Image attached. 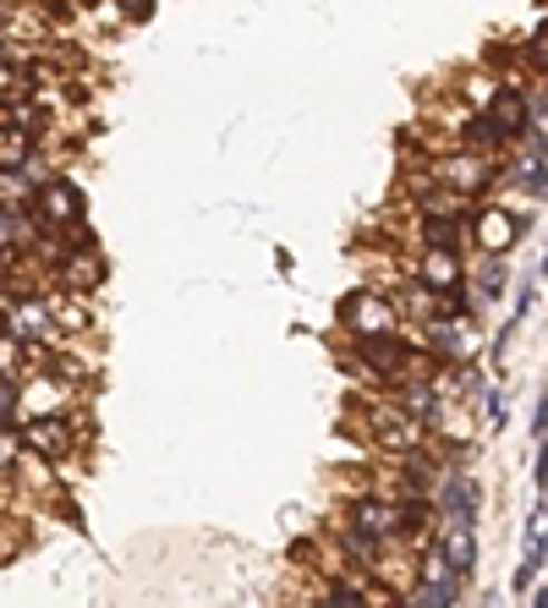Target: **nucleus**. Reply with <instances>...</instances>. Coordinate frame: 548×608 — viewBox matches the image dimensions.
I'll list each match as a JSON object with an SVG mask.
<instances>
[{
	"instance_id": "obj_2",
	"label": "nucleus",
	"mask_w": 548,
	"mask_h": 608,
	"mask_svg": "<svg viewBox=\"0 0 548 608\" xmlns=\"http://www.w3.org/2000/svg\"><path fill=\"white\" fill-rule=\"evenodd\" d=\"M351 428L384 455V461H401V455H411V450H422V444H433L428 439V428L417 422V416H407L401 405L390 401V395H373V401H356L351 405Z\"/></svg>"
},
{
	"instance_id": "obj_4",
	"label": "nucleus",
	"mask_w": 548,
	"mask_h": 608,
	"mask_svg": "<svg viewBox=\"0 0 548 608\" xmlns=\"http://www.w3.org/2000/svg\"><path fill=\"white\" fill-rule=\"evenodd\" d=\"M527 231H532V214H521V208H510V203H499V198H482L467 214V247L478 258H505Z\"/></svg>"
},
{
	"instance_id": "obj_14",
	"label": "nucleus",
	"mask_w": 548,
	"mask_h": 608,
	"mask_svg": "<svg viewBox=\"0 0 548 608\" xmlns=\"http://www.w3.org/2000/svg\"><path fill=\"white\" fill-rule=\"evenodd\" d=\"M33 148H39V143H28L17 127H0V170H17V165H22Z\"/></svg>"
},
{
	"instance_id": "obj_1",
	"label": "nucleus",
	"mask_w": 548,
	"mask_h": 608,
	"mask_svg": "<svg viewBox=\"0 0 548 608\" xmlns=\"http://www.w3.org/2000/svg\"><path fill=\"white\" fill-rule=\"evenodd\" d=\"M417 170H422L439 193L461 198L467 208H478L482 198L499 193V159H488L478 148H428V154L417 159Z\"/></svg>"
},
{
	"instance_id": "obj_23",
	"label": "nucleus",
	"mask_w": 548,
	"mask_h": 608,
	"mask_svg": "<svg viewBox=\"0 0 548 608\" xmlns=\"http://www.w3.org/2000/svg\"><path fill=\"white\" fill-rule=\"evenodd\" d=\"M538 274H548V253H544V264H538Z\"/></svg>"
},
{
	"instance_id": "obj_3",
	"label": "nucleus",
	"mask_w": 548,
	"mask_h": 608,
	"mask_svg": "<svg viewBox=\"0 0 548 608\" xmlns=\"http://www.w3.org/2000/svg\"><path fill=\"white\" fill-rule=\"evenodd\" d=\"M17 439H22L28 455H39V461H50V467L61 472L67 461H77V455L88 450L94 422H88L82 411H45V416H22V422H17Z\"/></svg>"
},
{
	"instance_id": "obj_11",
	"label": "nucleus",
	"mask_w": 548,
	"mask_h": 608,
	"mask_svg": "<svg viewBox=\"0 0 548 608\" xmlns=\"http://www.w3.org/2000/svg\"><path fill=\"white\" fill-rule=\"evenodd\" d=\"M45 345H28V340L6 335L0 330V384H22V379H33L39 367H45Z\"/></svg>"
},
{
	"instance_id": "obj_19",
	"label": "nucleus",
	"mask_w": 548,
	"mask_h": 608,
	"mask_svg": "<svg viewBox=\"0 0 548 608\" xmlns=\"http://www.w3.org/2000/svg\"><path fill=\"white\" fill-rule=\"evenodd\" d=\"M0 422H22V401H17V384H0Z\"/></svg>"
},
{
	"instance_id": "obj_12",
	"label": "nucleus",
	"mask_w": 548,
	"mask_h": 608,
	"mask_svg": "<svg viewBox=\"0 0 548 608\" xmlns=\"http://www.w3.org/2000/svg\"><path fill=\"white\" fill-rule=\"evenodd\" d=\"M505 280H510V258H467V296L478 307L505 296Z\"/></svg>"
},
{
	"instance_id": "obj_20",
	"label": "nucleus",
	"mask_w": 548,
	"mask_h": 608,
	"mask_svg": "<svg viewBox=\"0 0 548 608\" xmlns=\"http://www.w3.org/2000/svg\"><path fill=\"white\" fill-rule=\"evenodd\" d=\"M110 6H116L127 22H148V17H154V0H110Z\"/></svg>"
},
{
	"instance_id": "obj_21",
	"label": "nucleus",
	"mask_w": 548,
	"mask_h": 608,
	"mask_svg": "<svg viewBox=\"0 0 548 608\" xmlns=\"http://www.w3.org/2000/svg\"><path fill=\"white\" fill-rule=\"evenodd\" d=\"M482 405H488V422H505V395L499 390H482Z\"/></svg>"
},
{
	"instance_id": "obj_5",
	"label": "nucleus",
	"mask_w": 548,
	"mask_h": 608,
	"mask_svg": "<svg viewBox=\"0 0 548 608\" xmlns=\"http://www.w3.org/2000/svg\"><path fill=\"white\" fill-rule=\"evenodd\" d=\"M488 88H482V105H478V116L493 127V137L505 143V154L516 148V143H527L532 137V99L516 88V82H493V77H482Z\"/></svg>"
},
{
	"instance_id": "obj_7",
	"label": "nucleus",
	"mask_w": 548,
	"mask_h": 608,
	"mask_svg": "<svg viewBox=\"0 0 548 608\" xmlns=\"http://www.w3.org/2000/svg\"><path fill=\"white\" fill-rule=\"evenodd\" d=\"M28 214H33V225H39V231H56V236H67L77 219H88V203H82V187L71 182L67 170H56L50 182H39V187H33Z\"/></svg>"
},
{
	"instance_id": "obj_6",
	"label": "nucleus",
	"mask_w": 548,
	"mask_h": 608,
	"mask_svg": "<svg viewBox=\"0 0 548 608\" xmlns=\"http://www.w3.org/2000/svg\"><path fill=\"white\" fill-rule=\"evenodd\" d=\"M401 330H407V324H401L390 291H379V285H362V291H351L341 302V335L345 340H390V335H401Z\"/></svg>"
},
{
	"instance_id": "obj_16",
	"label": "nucleus",
	"mask_w": 548,
	"mask_h": 608,
	"mask_svg": "<svg viewBox=\"0 0 548 608\" xmlns=\"http://www.w3.org/2000/svg\"><path fill=\"white\" fill-rule=\"evenodd\" d=\"M17 455H22V439H17V428H11V422H0V477H11Z\"/></svg>"
},
{
	"instance_id": "obj_10",
	"label": "nucleus",
	"mask_w": 548,
	"mask_h": 608,
	"mask_svg": "<svg viewBox=\"0 0 548 608\" xmlns=\"http://www.w3.org/2000/svg\"><path fill=\"white\" fill-rule=\"evenodd\" d=\"M39 302H45V313H50V324H56L61 340H88L99 330V313L88 307L94 296H71L61 285H39Z\"/></svg>"
},
{
	"instance_id": "obj_8",
	"label": "nucleus",
	"mask_w": 548,
	"mask_h": 608,
	"mask_svg": "<svg viewBox=\"0 0 548 608\" xmlns=\"http://www.w3.org/2000/svg\"><path fill=\"white\" fill-rule=\"evenodd\" d=\"M401 269L407 280L428 285V291H461L467 285V253H439V247H407L401 253Z\"/></svg>"
},
{
	"instance_id": "obj_22",
	"label": "nucleus",
	"mask_w": 548,
	"mask_h": 608,
	"mask_svg": "<svg viewBox=\"0 0 548 608\" xmlns=\"http://www.w3.org/2000/svg\"><path fill=\"white\" fill-rule=\"evenodd\" d=\"M532 608H548V587H538V592H532Z\"/></svg>"
},
{
	"instance_id": "obj_24",
	"label": "nucleus",
	"mask_w": 548,
	"mask_h": 608,
	"mask_svg": "<svg viewBox=\"0 0 548 608\" xmlns=\"http://www.w3.org/2000/svg\"><path fill=\"white\" fill-rule=\"evenodd\" d=\"M544 565H548V538H544Z\"/></svg>"
},
{
	"instance_id": "obj_9",
	"label": "nucleus",
	"mask_w": 548,
	"mask_h": 608,
	"mask_svg": "<svg viewBox=\"0 0 548 608\" xmlns=\"http://www.w3.org/2000/svg\"><path fill=\"white\" fill-rule=\"evenodd\" d=\"M45 285H61L71 296H99V291L110 285V258H105V247H99V242H94V247H67V258L56 264V274H50Z\"/></svg>"
},
{
	"instance_id": "obj_15",
	"label": "nucleus",
	"mask_w": 548,
	"mask_h": 608,
	"mask_svg": "<svg viewBox=\"0 0 548 608\" xmlns=\"http://www.w3.org/2000/svg\"><path fill=\"white\" fill-rule=\"evenodd\" d=\"M33 198V182L22 170H0V208H28Z\"/></svg>"
},
{
	"instance_id": "obj_18",
	"label": "nucleus",
	"mask_w": 548,
	"mask_h": 608,
	"mask_svg": "<svg viewBox=\"0 0 548 608\" xmlns=\"http://www.w3.org/2000/svg\"><path fill=\"white\" fill-rule=\"evenodd\" d=\"M11 94H22V67H17V61H6V56H0V105H6V99H11Z\"/></svg>"
},
{
	"instance_id": "obj_13",
	"label": "nucleus",
	"mask_w": 548,
	"mask_h": 608,
	"mask_svg": "<svg viewBox=\"0 0 548 608\" xmlns=\"http://www.w3.org/2000/svg\"><path fill=\"white\" fill-rule=\"evenodd\" d=\"M439 553H444V565H450L461 581L478 576V532H467V527H444V532H439Z\"/></svg>"
},
{
	"instance_id": "obj_17",
	"label": "nucleus",
	"mask_w": 548,
	"mask_h": 608,
	"mask_svg": "<svg viewBox=\"0 0 548 608\" xmlns=\"http://www.w3.org/2000/svg\"><path fill=\"white\" fill-rule=\"evenodd\" d=\"M527 61H532V71L548 82V22L532 33V39H527Z\"/></svg>"
}]
</instances>
